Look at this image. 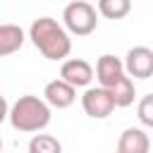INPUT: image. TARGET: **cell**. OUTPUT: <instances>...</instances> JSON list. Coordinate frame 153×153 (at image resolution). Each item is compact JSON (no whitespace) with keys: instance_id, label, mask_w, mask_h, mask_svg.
Here are the masks:
<instances>
[{"instance_id":"6da1fadb","label":"cell","mask_w":153,"mask_h":153,"mask_svg":"<svg viewBox=\"0 0 153 153\" xmlns=\"http://www.w3.org/2000/svg\"><path fill=\"white\" fill-rule=\"evenodd\" d=\"M29 38L45 60H65L72 53V38L62 24L53 17H38L29 26Z\"/></svg>"},{"instance_id":"7a4b0ae2","label":"cell","mask_w":153,"mask_h":153,"mask_svg":"<svg viewBox=\"0 0 153 153\" xmlns=\"http://www.w3.org/2000/svg\"><path fill=\"white\" fill-rule=\"evenodd\" d=\"M7 120L17 131L33 134L50 124V105L38 96H22L10 108Z\"/></svg>"},{"instance_id":"3957f363","label":"cell","mask_w":153,"mask_h":153,"mask_svg":"<svg viewBox=\"0 0 153 153\" xmlns=\"http://www.w3.org/2000/svg\"><path fill=\"white\" fill-rule=\"evenodd\" d=\"M62 22H65V29L67 33H74V36H88L96 31L98 26V12L91 2L86 0H74L65 7L62 12Z\"/></svg>"},{"instance_id":"277c9868","label":"cell","mask_w":153,"mask_h":153,"mask_svg":"<svg viewBox=\"0 0 153 153\" xmlns=\"http://www.w3.org/2000/svg\"><path fill=\"white\" fill-rule=\"evenodd\" d=\"M81 108H84V112L88 115V117H93V120H105L108 115H112V110H115V100H112V96H110V91L108 88H103V86H91V88H86L84 91V96H81Z\"/></svg>"},{"instance_id":"5b68a950","label":"cell","mask_w":153,"mask_h":153,"mask_svg":"<svg viewBox=\"0 0 153 153\" xmlns=\"http://www.w3.org/2000/svg\"><path fill=\"white\" fill-rule=\"evenodd\" d=\"M124 72L134 79H148L153 76V50L146 45H134L124 55Z\"/></svg>"},{"instance_id":"8992f818","label":"cell","mask_w":153,"mask_h":153,"mask_svg":"<svg viewBox=\"0 0 153 153\" xmlns=\"http://www.w3.org/2000/svg\"><path fill=\"white\" fill-rule=\"evenodd\" d=\"M60 79H65V81L72 84L74 88L88 86L91 79H93V67H91V62H86V60H81V57L65 60L62 67H60Z\"/></svg>"},{"instance_id":"52a82bcc","label":"cell","mask_w":153,"mask_h":153,"mask_svg":"<svg viewBox=\"0 0 153 153\" xmlns=\"http://www.w3.org/2000/svg\"><path fill=\"white\" fill-rule=\"evenodd\" d=\"M43 100H45L50 108H57V110L69 108V105L76 100V88H74L72 84H67L65 79H53V81H48L45 88H43Z\"/></svg>"},{"instance_id":"ba28073f","label":"cell","mask_w":153,"mask_h":153,"mask_svg":"<svg viewBox=\"0 0 153 153\" xmlns=\"http://www.w3.org/2000/svg\"><path fill=\"white\" fill-rule=\"evenodd\" d=\"M151 139L139 127H127L117 139V153H148Z\"/></svg>"},{"instance_id":"9c48e42d","label":"cell","mask_w":153,"mask_h":153,"mask_svg":"<svg viewBox=\"0 0 153 153\" xmlns=\"http://www.w3.org/2000/svg\"><path fill=\"white\" fill-rule=\"evenodd\" d=\"M122 74H127V72H124V65H122L120 57H115V55H100L98 57V62H96V79H98V84L103 88H110Z\"/></svg>"},{"instance_id":"30bf717a","label":"cell","mask_w":153,"mask_h":153,"mask_svg":"<svg viewBox=\"0 0 153 153\" xmlns=\"http://www.w3.org/2000/svg\"><path fill=\"white\" fill-rule=\"evenodd\" d=\"M26 36L24 29L17 24H0V57H7L12 53H17L24 45Z\"/></svg>"},{"instance_id":"8fae6325","label":"cell","mask_w":153,"mask_h":153,"mask_svg":"<svg viewBox=\"0 0 153 153\" xmlns=\"http://www.w3.org/2000/svg\"><path fill=\"white\" fill-rule=\"evenodd\" d=\"M110 96L115 100V108H129L134 103V96H136V88H134V79L129 74H122L110 88Z\"/></svg>"},{"instance_id":"7c38bea8","label":"cell","mask_w":153,"mask_h":153,"mask_svg":"<svg viewBox=\"0 0 153 153\" xmlns=\"http://www.w3.org/2000/svg\"><path fill=\"white\" fill-rule=\"evenodd\" d=\"M131 12V0H98V14L105 19H124Z\"/></svg>"},{"instance_id":"4fadbf2b","label":"cell","mask_w":153,"mask_h":153,"mask_svg":"<svg viewBox=\"0 0 153 153\" xmlns=\"http://www.w3.org/2000/svg\"><path fill=\"white\" fill-rule=\"evenodd\" d=\"M29 153H62V143L53 134H33L29 141Z\"/></svg>"},{"instance_id":"5bb4252c","label":"cell","mask_w":153,"mask_h":153,"mask_svg":"<svg viewBox=\"0 0 153 153\" xmlns=\"http://www.w3.org/2000/svg\"><path fill=\"white\" fill-rule=\"evenodd\" d=\"M136 117H139V122H141L143 127H151V129H153V93H148V96H143V98L139 100V105H136Z\"/></svg>"},{"instance_id":"9a60e30c","label":"cell","mask_w":153,"mask_h":153,"mask_svg":"<svg viewBox=\"0 0 153 153\" xmlns=\"http://www.w3.org/2000/svg\"><path fill=\"white\" fill-rule=\"evenodd\" d=\"M7 115H10V105H7L5 96H0V122H5V120H7Z\"/></svg>"},{"instance_id":"2e32d148","label":"cell","mask_w":153,"mask_h":153,"mask_svg":"<svg viewBox=\"0 0 153 153\" xmlns=\"http://www.w3.org/2000/svg\"><path fill=\"white\" fill-rule=\"evenodd\" d=\"M0 153H2V139H0Z\"/></svg>"},{"instance_id":"e0dca14e","label":"cell","mask_w":153,"mask_h":153,"mask_svg":"<svg viewBox=\"0 0 153 153\" xmlns=\"http://www.w3.org/2000/svg\"><path fill=\"white\" fill-rule=\"evenodd\" d=\"M115 153H117V151H115Z\"/></svg>"}]
</instances>
